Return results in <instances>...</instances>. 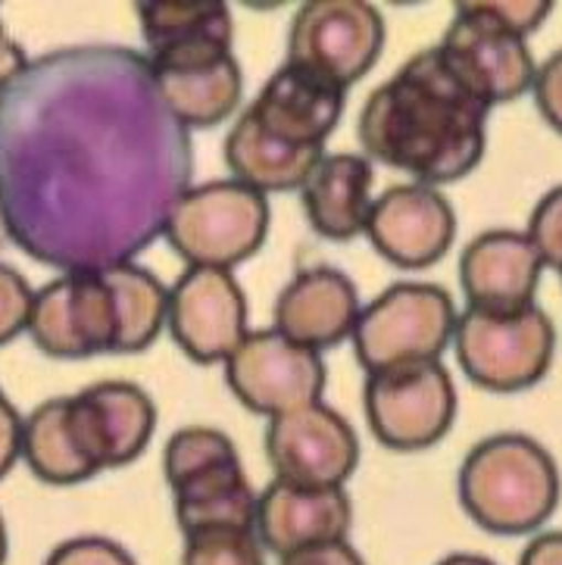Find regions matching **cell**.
Instances as JSON below:
<instances>
[{"mask_svg":"<svg viewBox=\"0 0 562 565\" xmlns=\"http://www.w3.org/2000/svg\"><path fill=\"white\" fill-rule=\"evenodd\" d=\"M153 66L200 63L232 54L235 25L219 0H145L138 3Z\"/></svg>","mask_w":562,"mask_h":565,"instance_id":"ffe728a7","label":"cell"},{"mask_svg":"<svg viewBox=\"0 0 562 565\" xmlns=\"http://www.w3.org/2000/svg\"><path fill=\"white\" fill-rule=\"evenodd\" d=\"M526 235L538 247L544 266L562 273V184L547 191L544 198L538 201V206L531 210Z\"/></svg>","mask_w":562,"mask_h":565,"instance_id":"83f0119b","label":"cell"},{"mask_svg":"<svg viewBox=\"0 0 562 565\" xmlns=\"http://www.w3.org/2000/svg\"><path fill=\"white\" fill-rule=\"evenodd\" d=\"M150 73L163 107L188 131L219 126L241 107L244 73L235 54L200 60V63H176V66L150 63Z\"/></svg>","mask_w":562,"mask_h":565,"instance_id":"603a6c76","label":"cell"},{"mask_svg":"<svg viewBox=\"0 0 562 565\" xmlns=\"http://www.w3.org/2000/svg\"><path fill=\"white\" fill-rule=\"evenodd\" d=\"M22 459L38 481L70 488L100 475L73 397H54L22 422Z\"/></svg>","mask_w":562,"mask_h":565,"instance_id":"44dd1931","label":"cell"},{"mask_svg":"<svg viewBox=\"0 0 562 565\" xmlns=\"http://www.w3.org/2000/svg\"><path fill=\"white\" fill-rule=\"evenodd\" d=\"M19 456H22V419L13 403L0 394V481L13 472Z\"/></svg>","mask_w":562,"mask_h":565,"instance_id":"d6a6232c","label":"cell"},{"mask_svg":"<svg viewBox=\"0 0 562 565\" xmlns=\"http://www.w3.org/2000/svg\"><path fill=\"white\" fill-rule=\"evenodd\" d=\"M166 329L188 360L200 365L225 363L251 334L247 297L235 275L188 266L169 291Z\"/></svg>","mask_w":562,"mask_h":565,"instance_id":"5bb4252c","label":"cell"},{"mask_svg":"<svg viewBox=\"0 0 562 565\" xmlns=\"http://www.w3.org/2000/svg\"><path fill=\"white\" fill-rule=\"evenodd\" d=\"M384 19L365 0H309L288 35V63L350 88L379 63Z\"/></svg>","mask_w":562,"mask_h":565,"instance_id":"9c48e42d","label":"cell"},{"mask_svg":"<svg viewBox=\"0 0 562 565\" xmlns=\"http://www.w3.org/2000/svg\"><path fill=\"white\" fill-rule=\"evenodd\" d=\"M225 382L244 409L275 419L322 401L326 363L278 329H259L225 360Z\"/></svg>","mask_w":562,"mask_h":565,"instance_id":"30bf717a","label":"cell"},{"mask_svg":"<svg viewBox=\"0 0 562 565\" xmlns=\"http://www.w3.org/2000/svg\"><path fill=\"white\" fill-rule=\"evenodd\" d=\"M441 54L456 75L485 104L516 100L534 88L538 66L531 60L526 38L516 35L485 3H456L454 19L441 38Z\"/></svg>","mask_w":562,"mask_h":565,"instance_id":"7c38bea8","label":"cell"},{"mask_svg":"<svg viewBox=\"0 0 562 565\" xmlns=\"http://www.w3.org/2000/svg\"><path fill=\"white\" fill-rule=\"evenodd\" d=\"M182 565H266V547L251 529H210L184 534Z\"/></svg>","mask_w":562,"mask_h":565,"instance_id":"4316f807","label":"cell"},{"mask_svg":"<svg viewBox=\"0 0 562 565\" xmlns=\"http://www.w3.org/2000/svg\"><path fill=\"white\" fill-rule=\"evenodd\" d=\"M119 310V344L116 353H141L160 338L169 322V291L153 273L135 263L100 269Z\"/></svg>","mask_w":562,"mask_h":565,"instance_id":"484cf974","label":"cell"},{"mask_svg":"<svg viewBox=\"0 0 562 565\" xmlns=\"http://www.w3.org/2000/svg\"><path fill=\"white\" fill-rule=\"evenodd\" d=\"M32 307L35 291L29 288V281L13 266L0 263V347L29 331Z\"/></svg>","mask_w":562,"mask_h":565,"instance_id":"f1b7e54d","label":"cell"},{"mask_svg":"<svg viewBox=\"0 0 562 565\" xmlns=\"http://www.w3.org/2000/svg\"><path fill=\"white\" fill-rule=\"evenodd\" d=\"M519 565H562V531L538 534L526 547Z\"/></svg>","mask_w":562,"mask_h":565,"instance_id":"e575fe53","label":"cell"},{"mask_svg":"<svg viewBox=\"0 0 562 565\" xmlns=\"http://www.w3.org/2000/svg\"><path fill=\"white\" fill-rule=\"evenodd\" d=\"M300 203L316 235L350 241L365 235L372 210V163L357 153H328L309 182L300 188Z\"/></svg>","mask_w":562,"mask_h":565,"instance_id":"7402d4cb","label":"cell"},{"mask_svg":"<svg viewBox=\"0 0 562 565\" xmlns=\"http://www.w3.org/2000/svg\"><path fill=\"white\" fill-rule=\"evenodd\" d=\"M365 237L397 269H428L454 247L456 213L432 184H391L372 201Z\"/></svg>","mask_w":562,"mask_h":565,"instance_id":"9a60e30c","label":"cell"},{"mask_svg":"<svg viewBox=\"0 0 562 565\" xmlns=\"http://www.w3.org/2000/svg\"><path fill=\"white\" fill-rule=\"evenodd\" d=\"M344 100L347 88L312 70L285 63L269 75L263 92L256 94L251 107H244V113L282 145L326 150L328 135L344 116Z\"/></svg>","mask_w":562,"mask_h":565,"instance_id":"2e32d148","label":"cell"},{"mask_svg":"<svg viewBox=\"0 0 562 565\" xmlns=\"http://www.w3.org/2000/svg\"><path fill=\"white\" fill-rule=\"evenodd\" d=\"M488 116L490 104L456 75L441 47H428L365 97L357 135L372 160L437 188L481 163Z\"/></svg>","mask_w":562,"mask_h":565,"instance_id":"7a4b0ae2","label":"cell"},{"mask_svg":"<svg viewBox=\"0 0 562 565\" xmlns=\"http://www.w3.org/2000/svg\"><path fill=\"white\" fill-rule=\"evenodd\" d=\"M44 565H138L126 547L109 537H73L54 547Z\"/></svg>","mask_w":562,"mask_h":565,"instance_id":"f546056e","label":"cell"},{"mask_svg":"<svg viewBox=\"0 0 562 565\" xmlns=\"http://www.w3.org/2000/svg\"><path fill=\"white\" fill-rule=\"evenodd\" d=\"M191 166L188 128L141 54L60 51L0 92V220L66 273L131 263L153 244Z\"/></svg>","mask_w":562,"mask_h":565,"instance_id":"6da1fadb","label":"cell"},{"mask_svg":"<svg viewBox=\"0 0 562 565\" xmlns=\"http://www.w3.org/2000/svg\"><path fill=\"white\" fill-rule=\"evenodd\" d=\"M488 10L516 35L528 38L544 25L553 3H547V0H488Z\"/></svg>","mask_w":562,"mask_h":565,"instance_id":"1f68e13d","label":"cell"},{"mask_svg":"<svg viewBox=\"0 0 562 565\" xmlns=\"http://www.w3.org/2000/svg\"><path fill=\"white\" fill-rule=\"evenodd\" d=\"M163 475L172 488L176 519L184 534L210 529L256 531V503L237 447L219 428H182L163 450Z\"/></svg>","mask_w":562,"mask_h":565,"instance_id":"277c9868","label":"cell"},{"mask_svg":"<svg viewBox=\"0 0 562 565\" xmlns=\"http://www.w3.org/2000/svg\"><path fill=\"white\" fill-rule=\"evenodd\" d=\"M360 312V294L341 269L309 266L294 275L278 294L275 329L319 353L353 338Z\"/></svg>","mask_w":562,"mask_h":565,"instance_id":"d6986e66","label":"cell"},{"mask_svg":"<svg viewBox=\"0 0 562 565\" xmlns=\"http://www.w3.org/2000/svg\"><path fill=\"white\" fill-rule=\"evenodd\" d=\"M544 259L526 232L490 228L471 237L459 256V285L471 310L512 312L534 307Z\"/></svg>","mask_w":562,"mask_h":565,"instance_id":"e0dca14e","label":"cell"},{"mask_svg":"<svg viewBox=\"0 0 562 565\" xmlns=\"http://www.w3.org/2000/svg\"><path fill=\"white\" fill-rule=\"evenodd\" d=\"M560 278H562V273H560Z\"/></svg>","mask_w":562,"mask_h":565,"instance_id":"f35d334b","label":"cell"},{"mask_svg":"<svg viewBox=\"0 0 562 565\" xmlns=\"http://www.w3.org/2000/svg\"><path fill=\"white\" fill-rule=\"evenodd\" d=\"M7 563V529H3V519H0V565Z\"/></svg>","mask_w":562,"mask_h":565,"instance_id":"74e56055","label":"cell"},{"mask_svg":"<svg viewBox=\"0 0 562 565\" xmlns=\"http://www.w3.org/2000/svg\"><path fill=\"white\" fill-rule=\"evenodd\" d=\"M25 70H29L25 51H22L17 41L3 32V25H0V92H3L10 82H17Z\"/></svg>","mask_w":562,"mask_h":565,"instance_id":"d590c367","label":"cell"},{"mask_svg":"<svg viewBox=\"0 0 562 565\" xmlns=\"http://www.w3.org/2000/svg\"><path fill=\"white\" fill-rule=\"evenodd\" d=\"M104 469H119L145 454L157 428V406L131 382H97L78 394Z\"/></svg>","mask_w":562,"mask_h":565,"instance_id":"cb8c5ba5","label":"cell"},{"mask_svg":"<svg viewBox=\"0 0 562 565\" xmlns=\"http://www.w3.org/2000/svg\"><path fill=\"white\" fill-rule=\"evenodd\" d=\"M531 92H534V104H538L541 116L550 122V128H556L562 135V51L547 56L538 66Z\"/></svg>","mask_w":562,"mask_h":565,"instance_id":"4dcf8cb0","label":"cell"},{"mask_svg":"<svg viewBox=\"0 0 562 565\" xmlns=\"http://www.w3.org/2000/svg\"><path fill=\"white\" fill-rule=\"evenodd\" d=\"M437 565H497L488 556H475V553H454V556H444Z\"/></svg>","mask_w":562,"mask_h":565,"instance_id":"8d00e7d4","label":"cell"},{"mask_svg":"<svg viewBox=\"0 0 562 565\" xmlns=\"http://www.w3.org/2000/svg\"><path fill=\"white\" fill-rule=\"evenodd\" d=\"M353 507L344 488H307L275 478L256 503V537L278 559L297 550L347 541Z\"/></svg>","mask_w":562,"mask_h":565,"instance_id":"ac0fdd59","label":"cell"},{"mask_svg":"<svg viewBox=\"0 0 562 565\" xmlns=\"http://www.w3.org/2000/svg\"><path fill=\"white\" fill-rule=\"evenodd\" d=\"M454 297L441 285L397 281L365 303L353 329L357 363L365 375L406 363L441 360L456 331Z\"/></svg>","mask_w":562,"mask_h":565,"instance_id":"52a82bcc","label":"cell"},{"mask_svg":"<svg viewBox=\"0 0 562 565\" xmlns=\"http://www.w3.org/2000/svg\"><path fill=\"white\" fill-rule=\"evenodd\" d=\"M363 406L369 431L397 454L428 450L456 419V387L441 360L381 369L365 379Z\"/></svg>","mask_w":562,"mask_h":565,"instance_id":"ba28073f","label":"cell"},{"mask_svg":"<svg viewBox=\"0 0 562 565\" xmlns=\"http://www.w3.org/2000/svg\"><path fill=\"white\" fill-rule=\"evenodd\" d=\"M459 507L490 534H531L556 512L560 469L534 438L503 431L478 440L456 478Z\"/></svg>","mask_w":562,"mask_h":565,"instance_id":"3957f363","label":"cell"},{"mask_svg":"<svg viewBox=\"0 0 562 565\" xmlns=\"http://www.w3.org/2000/svg\"><path fill=\"white\" fill-rule=\"evenodd\" d=\"M322 160H326V150H300V147L282 145L278 138L256 126L247 113L237 116V122L225 138V163L232 169V175L259 194L300 191Z\"/></svg>","mask_w":562,"mask_h":565,"instance_id":"d4e9b609","label":"cell"},{"mask_svg":"<svg viewBox=\"0 0 562 565\" xmlns=\"http://www.w3.org/2000/svg\"><path fill=\"white\" fill-rule=\"evenodd\" d=\"M266 456L275 478L307 488H344L360 466V438L353 425L326 403H309L269 419Z\"/></svg>","mask_w":562,"mask_h":565,"instance_id":"4fadbf2b","label":"cell"},{"mask_svg":"<svg viewBox=\"0 0 562 565\" xmlns=\"http://www.w3.org/2000/svg\"><path fill=\"white\" fill-rule=\"evenodd\" d=\"M269 198L237 179H216L188 188L166 220L169 247L198 269L247 263L269 237Z\"/></svg>","mask_w":562,"mask_h":565,"instance_id":"5b68a950","label":"cell"},{"mask_svg":"<svg viewBox=\"0 0 562 565\" xmlns=\"http://www.w3.org/2000/svg\"><path fill=\"white\" fill-rule=\"evenodd\" d=\"M29 334L54 360H92L116 353L119 310L100 269L60 275L35 294Z\"/></svg>","mask_w":562,"mask_h":565,"instance_id":"8fae6325","label":"cell"},{"mask_svg":"<svg viewBox=\"0 0 562 565\" xmlns=\"http://www.w3.org/2000/svg\"><path fill=\"white\" fill-rule=\"evenodd\" d=\"M278 565H365L363 556L350 547L347 541H335V544H319V547L297 550L282 556Z\"/></svg>","mask_w":562,"mask_h":565,"instance_id":"836d02e7","label":"cell"},{"mask_svg":"<svg viewBox=\"0 0 562 565\" xmlns=\"http://www.w3.org/2000/svg\"><path fill=\"white\" fill-rule=\"evenodd\" d=\"M456 363L471 384L494 394H516L547 375L556 329L538 303L526 310H466L456 319Z\"/></svg>","mask_w":562,"mask_h":565,"instance_id":"8992f818","label":"cell"}]
</instances>
